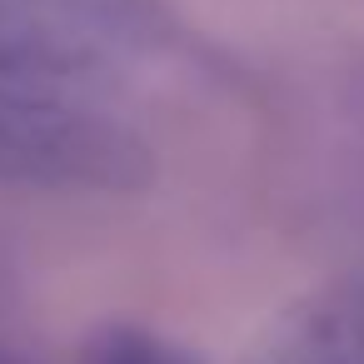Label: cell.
<instances>
[{"label":"cell","instance_id":"cell-1","mask_svg":"<svg viewBox=\"0 0 364 364\" xmlns=\"http://www.w3.org/2000/svg\"><path fill=\"white\" fill-rule=\"evenodd\" d=\"M155 175V155L110 110L75 90L0 85V185L130 195Z\"/></svg>","mask_w":364,"mask_h":364},{"label":"cell","instance_id":"cell-2","mask_svg":"<svg viewBox=\"0 0 364 364\" xmlns=\"http://www.w3.org/2000/svg\"><path fill=\"white\" fill-rule=\"evenodd\" d=\"M105 75V41L50 0H0V85L85 90Z\"/></svg>","mask_w":364,"mask_h":364},{"label":"cell","instance_id":"cell-3","mask_svg":"<svg viewBox=\"0 0 364 364\" xmlns=\"http://www.w3.org/2000/svg\"><path fill=\"white\" fill-rule=\"evenodd\" d=\"M255 364H364V274L294 309Z\"/></svg>","mask_w":364,"mask_h":364},{"label":"cell","instance_id":"cell-4","mask_svg":"<svg viewBox=\"0 0 364 364\" xmlns=\"http://www.w3.org/2000/svg\"><path fill=\"white\" fill-rule=\"evenodd\" d=\"M50 6H60L80 26H90L100 41L155 46V41H170V31H175L160 0H50Z\"/></svg>","mask_w":364,"mask_h":364},{"label":"cell","instance_id":"cell-5","mask_svg":"<svg viewBox=\"0 0 364 364\" xmlns=\"http://www.w3.org/2000/svg\"><path fill=\"white\" fill-rule=\"evenodd\" d=\"M85 364H195V359L185 349L165 344L160 334H145V329H105L90 344Z\"/></svg>","mask_w":364,"mask_h":364}]
</instances>
